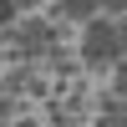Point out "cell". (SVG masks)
<instances>
[{
	"mask_svg": "<svg viewBox=\"0 0 127 127\" xmlns=\"http://www.w3.org/2000/svg\"><path fill=\"white\" fill-rule=\"evenodd\" d=\"M117 51H122L117 26H107V20H92V26H87V36H81V61H87V66H107Z\"/></svg>",
	"mask_w": 127,
	"mask_h": 127,
	"instance_id": "6da1fadb",
	"label": "cell"
},
{
	"mask_svg": "<svg viewBox=\"0 0 127 127\" xmlns=\"http://www.w3.org/2000/svg\"><path fill=\"white\" fill-rule=\"evenodd\" d=\"M51 41H56V36H51V26H46V20H26V26L15 31V46H20V56H41Z\"/></svg>",
	"mask_w": 127,
	"mask_h": 127,
	"instance_id": "7a4b0ae2",
	"label": "cell"
},
{
	"mask_svg": "<svg viewBox=\"0 0 127 127\" xmlns=\"http://www.w3.org/2000/svg\"><path fill=\"white\" fill-rule=\"evenodd\" d=\"M61 10V15H71V20H87V26H92V10H97V5H92V0H66V5H56Z\"/></svg>",
	"mask_w": 127,
	"mask_h": 127,
	"instance_id": "3957f363",
	"label": "cell"
},
{
	"mask_svg": "<svg viewBox=\"0 0 127 127\" xmlns=\"http://www.w3.org/2000/svg\"><path fill=\"white\" fill-rule=\"evenodd\" d=\"M112 92H117V97L127 102V66H117V87H112Z\"/></svg>",
	"mask_w": 127,
	"mask_h": 127,
	"instance_id": "277c9868",
	"label": "cell"
},
{
	"mask_svg": "<svg viewBox=\"0 0 127 127\" xmlns=\"http://www.w3.org/2000/svg\"><path fill=\"white\" fill-rule=\"evenodd\" d=\"M117 41H122V51H127V20H122V26H117Z\"/></svg>",
	"mask_w": 127,
	"mask_h": 127,
	"instance_id": "5b68a950",
	"label": "cell"
},
{
	"mask_svg": "<svg viewBox=\"0 0 127 127\" xmlns=\"http://www.w3.org/2000/svg\"><path fill=\"white\" fill-rule=\"evenodd\" d=\"M20 127H36V122H20Z\"/></svg>",
	"mask_w": 127,
	"mask_h": 127,
	"instance_id": "8992f818",
	"label": "cell"
}]
</instances>
